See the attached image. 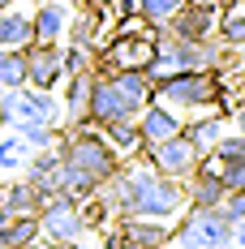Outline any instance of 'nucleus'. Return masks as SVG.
Here are the masks:
<instances>
[{"label": "nucleus", "mask_w": 245, "mask_h": 249, "mask_svg": "<svg viewBox=\"0 0 245 249\" xmlns=\"http://www.w3.org/2000/svg\"><path fill=\"white\" fill-rule=\"evenodd\" d=\"M121 172V155L108 146V138L95 129H77L60 138V194L69 198H91Z\"/></svg>", "instance_id": "nucleus-1"}, {"label": "nucleus", "mask_w": 245, "mask_h": 249, "mask_svg": "<svg viewBox=\"0 0 245 249\" xmlns=\"http://www.w3.org/2000/svg\"><path fill=\"white\" fill-rule=\"evenodd\" d=\"M108 185H112V202L121 206V215H133V219H176L189 206L185 180L159 176L155 168H125Z\"/></svg>", "instance_id": "nucleus-2"}, {"label": "nucleus", "mask_w": 245, "mask_h": 249, "mask_svg": "<svg viewBox=\"0 0 245 249\" xmlns=\"http://www.w3.org/2000/svg\"><path fill=\"white\" fill-rule=\"evenodd\" d=\"M168 245L176 249H232V224L220 206H185Z\"/></svg>", "instance_id": "nucleus-3"}, {"label": "nucleus", "mask_w": 245, "mask_h": 249, "mask_svg": "<svg viewBox=\"0 0 245 249\" xmlns=\"http://www.w3.org/2000/svg\"><path fill=\"white\" fill-rule=\"evenodd\" d=\"M155 99L185 112V107H207L220 99V77L211 69H185V73H168L155 82Z\"/></svg>", "instance_id": "nucleus-4"}, {"label": "nucleus", "mask_w": 245, "mask_h": 249, "mask_svg": "<svg viewBox=\"0 0 245 249\" xmlns=\"http://www.w3.org/2000/svg\"><path fill=\"white\" fill-rule=\"evenodd\" d=\"M60 103L52 90H35V86H22V90H0V124H60Z\"/></svg>", "instance_id": "nucleus-5"}, {"label": "nucleus", "mask_w": 245, "mask_h": 249, "mask_svg": "<svg viewBox=\"0 0 245 249\" xmlns=\"http://www.w3.org/2000/svg\"><path fill=\"white\" fill-rule=\"evenodd\" d=\"M151 60H155V26L138 30V26L129 22L108 48L99 52V69H91V73H116V69H142L147 73Z\"/></svg>", "instance_id": "nucleus-6"}, {"label": "nucleus", "mask_w": 245, "mask_h": 249, "mask_svg": "<svg viewBox=\"0 0 245 249\" xmlns=\"http://www.w3.org/2000/svg\"><path fill=\"white\" fill-rule=\"evenodd\" d=\"M82 232H86V219H82L77 198L56 194L39 206V236L48 245H74V241H82Z\"/></svg>", "instance_id": "nucleus-7"}, {"label": "nucleus", "mask_w": 245, "mask_h": 249, "mask_svg": "<svg viewBox=\"0 0 245 249\" xmlns=\"http://www.w3.org/2000/svg\"><path fill=\"white\" fill-rule=\"evenodd\" d=\"M142 150H147L151 168L159 176H172V180H185V176L202 163V150L194 146V138H189L185 129H181L176 138H168V142H155V146H142Z\"/></svg>", "instance_id": "nucleus-8"}, {"label": "nucleus", "mask_w": 245, "mask_h": 249, "mask_svg": "<svg viewBox=\"0 0 245 249\" xmlns=\"http://www.w3.org/2000/svg\"><path fill=\"white\" fill-rule=\"evenodd\" d=\"M215 22H220V0H185L172 22H164L172 39H189V43H207L215 35Z\"/></svg>", "instance_id": "nucleus-9"}, {"label": "nucleus", "mask_w": 245, "mask_h": 249, "mask_svg": "<svg viewBox=\"0 0 245 249\" xmlns=\"http://www.w3.org/2000/svg\"><path fill=\"white\" fill-rule=\"evenodd\" d=\"M138 138H142V146H155V142H168V138H176L181 129H185V121H181V112L176 107H168V103L151 99L142 112H138Z\"/></svg>", "instance_id": "nucleus-10"}, {"label": "nucleus", "mask_w": 245, "mask_h": 249, "mask_svg": "<svg viewBox=\"0 0 245 249\" xmlns=\"http://www.w3.org/2000/svg\"><path fill=\"white\" fill-rule=\"evenodd\" d=\"M60 77H65V69H60V48L56 43H30L26 48V86L56 90Z\"/></svg>", "instance_id": "nucleus-11"}, {"label": "nucleus", "mask_w": 245, "mask_h": 249, "mask_svg": "<svg viewBox=\"0 0 245 249\" xmlns=\"http://www.w3.org/2000/svg\"><path fill=\"white\" fill-rule=\"evenodd\" d=\"M22 180L43 202L56 198V194H60V150H56V146H52V150H35V155L26 159V168H22Z\"/></svg>", "instance_id": "nucleus-12"}, {"label": "nucleus", "mask_w": 245, "mask_h": 249, "mask_svg": "<svg viewBox=\"0 0 245 249\" xmlns=\"http://www.w3.org/2000/svg\"><path fill=\"white\" fill-rule=\"evenodd\" d=\"M168 241H172L168 219H133V215H125V224H121L125 249H168Z\"/></svg>", "instance_id": "nucleus-13"}, {"label": "nucleus", "mask_w": 245, "mask_h": 249, "mask_svg": "<svg viewBox=\"0 0 245 249\" xmlns=\"http://www.w3.org/2000/svg\"><path fill=\"white\" fill-rule=\"evenodd\" d=\"M69 0H43L35 13H30V26H35V43H60L65 30H69Z\"/></svg>", "instance_id": "nucleus-14"}, {"label": "nucleus", "mask_w": 245, "mask_h": 249, "mask_svg": "<svg viewBox=\"0 0 245 249\" xmlns=\"http://www.w3.org/2000/svg\"><path fill=\"white\" fill-rule=\"evenodd\" d=\"M39 206H43V198L26 180H13V185L0 189V224L4 219H18V215H39Z\"/></svg>", "instance_id": "nucleus-15"}, {"label": "nucleus", "mask_w": 245, "mask_h": 249, "mask_svg": "<svg viewBox=\"0 0 245 249\" xmlns=\"http://www.w3.org/2000/svg\"><path fill=\"white\" fill-rule=\"evenodd\" d=\"M35 43V26H30V13L22 9H0V48H30Z\"/></svg>", "instance_id": "nucleus-16"}, {"label": "nucleus", "mask_w": 245, "mask_h": 249, "mask_svg": "<svg viewBox=\"0 0 245 249\" xmlns=\"http://www.w3.org/2000/svg\"><path fill=\"white\" fill-rule=\"evenodd\" d=\"M39 245V215H18L0 224V249H35Z\"/></svg>", "instance_id": "nucleus-17"}, {"label": "nucleus", "mask_w": 245, "mask_h": 249, "mask_svg": "<svg viewBox=\"0 0 245 249\" xmlns=\"http://www.w3.org/2000/svg\"><path fill=\"white\" fill-rule=\"evenodd\" d=\"M91 82H95V73H91V69H86V73H74V77H69V86H65V103H60L65 121L86 124V99H91Z\"/></svg>", "instance_id": "nucleus-18"}, {"label": "nucleus", "mask_w": 245, "mask_h": 249, "mask_svg": "<svg viewBox=\"0 0 245 249\" xmlns=\"http://www.w3.org/2000/svg\"><path fill=\"white\" fill-rule=\"evenodd\" d=\"M26 86V48H0V90Z\"/></svg>", "instance_id": "nucleus-19"}, {"label": "nucleus", "mask_w": 245, "mask_h": 249, "mask_svg": "<svg viewBox=\"0 0 245 249\" xmlns=\"http://www.w3.org/2000/svg\"><path fill=\"white\" fill-rule=\"evenodd\" d=\"M215 35H220V43H228V48H245V4H237V9L220 13Z\"/></svg>", "instance_id": "nucleus-20"}, {"label": "nucleus", "mask_w": 245, "mask_h": 249, "mask_svg": "<svg viewBox=\"0 0 245 249\" xmlns=\"http://www.w3.org/2000/svg\"><path fill=\"white\" fill-rule=\"evenodd\" d=\"M26 159H30V146H26L18 133H9V138H0V176H13L26 168Z\"/></svg>", "instance_id": "nucleus-21"}, {"label": "nucleus", "mask_w": 245, "mask_h": 249, "mask_svg": "<svg viewBox=\"0 0 245 249\" xmlns=\"http://www.w3.org/2000/svg\"><path fill=\"white\" fill-rule=\"evenodd\" d=\"M103 138H108V146L116 150V155L142 146V138H138V124H133V121H112V124H103Z\"/></svg>", "instance_id": "nucleus-22"}, {"label": "nucleus", "mask_w": 245, "mask_h": 249, "mask_svg": "<svg viewBox=\"0 0 245 249\" xmlns=\"http://www.w3.org/2000/svg\"><path fill=\"white\" fill-rule=\"evenodd\" d=\"M185 0H133V13L142 18V22H151V26H164V22H172V13L181 9Z\"/></svg>", "instance_id": "nucleus-23"}, {"label": "nucleus", "mask_w": 245, "mask_h": 249, "mask_svg": "<svg viewBox=\"0 0 245 249\" xmlns=\"http://www.w3.org/2000/svg\"><path fill=\"white\" fill-rule=\"evenodd\" d=\"M185 133L194 138V146L202 150V155H211V146L224 138V121L220 116H207V121H198V124H185Z\"/></svg>", "instance_id": "nucleus-24"}, {"label": "nucleus", "mask_w": 245, "mask_h": 249, "mask_svg": "<svg viewBox=\"0 0 245 249\" xmlns=\"http://www.w3.org/2000/svg\"><path fill=\"white\" fill-rule=\"evenodd\" d=\"M13 133H18V138H22L30 150H52L56 142H60L52 124H35V121H30V124H13Z\"/></svg>", "instance_id": "nucleus-25"}, {"label": "nucleus", "mask_w": 245, "mask_h": 249, "mask_svg": "<svg viewBox=\"0 0 245 249\" xmlns=\"http://www.w3.org/2000/svg\"><path fill=\"white\" fill-rule=\"evenodd\" d=\"M215 172H220V180H224V189H228V194L245 189V155H232V159H215Z\"/></svg>", "instance_id": "nucleus-26"}, {"label": "nucleus", "mask_w": 245, "mask_h": 249, "mask_svg": "<svg viewBox=\"0 0 245 249\" xmlns=\"http://www.w3.org/2000/svg\"><path fill=\"white\" fill-rule=\"evenodd\" d=\"M60 69L74 77V73H86L91 69V48H82V43H69V48L60 52Z\"/></svg>", "instance_id": "nucleus-27"}, {"label": "nucleus", "mask_w": 245, "mask_h": 249, "mask_svg": "<svg viewBox=\"0 0 245 249\" xmlns=\"http://www.w3.org/2000/svg\"><path fill=\"white\" fill-rule=\"evenodd\" d=\"M232 155H245V133H224L211 146V159H232Z\"/></svg>", "instance_id": "nucleus-28"}, {"label": "nucleus", "mask_w": 245, "mask_h": 249, "mask_svg": "<svg viewBox=\"0 0 245 249\" xmlns=\"http://www.w3.org/2000/svg\"><path fill=\"white\" fill-rule=\"evenodd\" d=\"M220 211H224V219H228V224H237V219H245V189H237V194H228V198L220 202Z\"/></svg>", "instance_id": "nucleus-29"}, {"label": "nucleus", "mask_w": 245, "mask_h": 249, "mask_svg": "<svg viewBox=\"0 0 245 249\" xmlns=\"http://www.w3.org/2000/svg\"><path fill=\"white\" fill-rule=\"evenodd\" d=\"M232 245L245 249V219H237V224H232Z\"/></svg>", "instance_id": "nucleus-30"}, {"label": "nucleus", "mask_w": 245, "mask_h": 249, "mask_svg": "<svg viewBox=\"0 0 245 249\" xmlns=\"http://www.w3.org/2000/svg\"><path fill=\"white\" fill-rule=\"evenodd\" d=\"M237 124H241V133H245V103H241V112H237Z\"/></svg>", "instance_id": "nucleus-31"}, {"label": "nucleus", "mask_w": 245, "mask_h": 249, "mask_svg": "<svg viewBox=\"0 0 245 249\" xmlns=\"http://www.w3.org/2000/svg\"><path fill=\"white\" fill-rule=\"evenodd\" d=\"M43 249H82V245L74 241V245H43Z\"/></svg>", "instance_id": "nucleus-32"}, {"label": "nucleus", "mask_w": 245, "mask_h": 249, "mask_svg": "<svg viewBox=\"0 0 245 249\" xmlns=\"http://www.w3.org/2000/svg\"><path fill=\"white\" fill-rule=\"evenodd\" d=\"M9 4H13V0H0V9H9Z\"/></svg>", "instance_id": "nucleus-33"}, {"label": "nucleus", "mask_w": 245, "mask_h": 249, "mask_svg": "<svg viewBox=\"0 0 245 249\" xmlns=\"http://www.w3.org/2000/svg\"><path fill=\"white\" fill-rule=\"evenodd\" d=\"M241 4H245V0H241Z\"/></svg>", "instance_id": "nucleus-34"}]
</instances>
